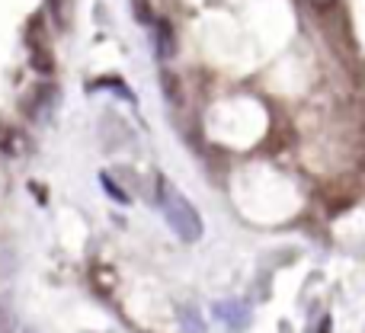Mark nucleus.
<instances>
[{"label": "nucleus", "mask_w": 365, "mask_h": 333, "mask_svg": "<svg viewBox=\"0 0 365 333\" xmlns=\"http://www.w3.org/2000/svg\"><path fill=\"white\" fill-rule=\"evenodd\" d=\"M158 202H160V215H164L167 225L177 231L180 240L192 244V240L202 237V218H199V212H195V205L170 180H164V176H160V183H158Z\"/></svg>", "instance_id": "1"}, {"label": "nucleus", "mask_w": 365, "mask_h": 333, "mask_svg": "<svg viewBox=\"0 0 365 333\" xmlns=\"http://www.w3.org/2000/svg\"><path fill=\"white\" fill-rule=\"evenodd\" d=\"M135 16H138V23H145V26H151V23H154L148 0H135Z\"/></svg>", "instance_id": "8"}, {"label": "nucleus", "mask_w": 365, "mask_h": 333, "mask_svg": "<svg viewBox=\"0 0 365 333\" xmlns=\"http://www.w3.org/2000/svg\"><path fill=\"white\" fill-rule=\"evenodd\" d=\"M55 103H58V90L51 87V83H38L23 100V113L29 116L32 122H45L51 116V109H55Z\"/></svg>", "instance_id": "3"}, {"label": "nucleus", "mask_w": 365, "mask_h": 333, "mask_svg": "<svg viewBox=\"0 0 365 333\" xmlns=\"http://www.w3.org/2000/svg\"><path fill=\"white\" fill-rule=\"evenodd\" d=\"M311 6H314V10H321V13H327V10H334L336 6V0H308Z\"/></svg>", "instance_id": "9"}, {"label": "nucleus", "mask_w": 365, "mask_h": 333, "mask_svg": "<svg viewBox=\"0 0 365 333\" xmlns=\"http://www.w3.org/2000/svg\"><path fill=\"white\" fill-rule=\"evenodd\" d=\"M16 330V311L10 308L6 298H0V333H13Z\"/></svg>", "instance_id": "7"}, {"label": "nucleus", "mask_w": 365, "mask_h": 333, "mask_svg": "<svg viewBox=\"0 0 365 333\" xmlns=\"http://www.w3.org/2000/svg\"><path fill=\"white\" fill-rule=\"evenodd\" d=\"M26 39H29V51H32V68H36L38 74H51V71H55V58H51V48H48V42H45L42 16H36L29 23Z\"/></svg>", "instance_id": "2"}, {"label": "nucleus", "mask_w": 365, "mask_h": 333, "mask_svg": "<svg viewBox=\"0 0 365 333\" xmlns=\"http://www.w3.org/2000/svg\"><path fill=\"white\" fill-rule=\"evenodd\" d=\"M23 148V141H19V135L13 132V128L0 125V154H6V158H13V154Z\"/></svg>", "instance_id": "5"}, {"label": "nucleus", "mask_w": 365, "mask_h": 333, "mask_svg": "<svg viewBox=\"0 0 365 333\" xmlns=\"http://www.w3.org/2000/svg\"><path fill=\"white\" fill-rule=\"evenodd\" d=\"M154 45H158V55L164 58V61H170L173 55H177V39H173V26L167 23V19H154Z\"/></svg>", "instance_id": "4"}, {"label": "nucleus", "mask_w": 365, "mask_h": 333, "mask_svg": "<svg viewBox=\"0 0 365 333\" xmlns=\"http://www.w3.org/2000/svg\"><path fill=\"white\" fill-rule=\"evenodd\" d=\"M48 10H51V16H55V23L61 26V29L71 23V0H48Z\"/></svg>", "instance_id": "6"}]
</instances>
